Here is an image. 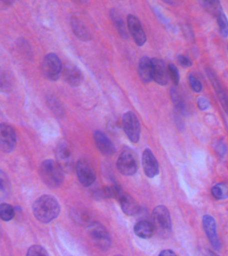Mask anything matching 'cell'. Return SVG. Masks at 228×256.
<instances>
[{
	"label": "cell",
	"mask_w": 228,
	"mask_h": 256,
	"mask_svg": "<svg viewBox=\"0 0 228 256\" xmlns=\"http://www.w3.org/2000/svg\"><path fill=\"white\" fill-rule=\"evenodd\" d=\"M214 147L218 156H222V157L225 155L226 152L227 151L226 144L222 140H217L214 142Z\"/></svg>",
	"instance_id": "cell-36"
},
{
	"label": "cell",
	"mask_w": 228,
	"mask_h": 256,
	"mask_svg": "<svg viewBox=\"0 0 228 256\" xmlns=\"http://www.w3.org/2000/svg\"><path fill=\"white\" fill-rule=\"evenodd\" d=\"M123 190L118 184H114L111 186H104L94 192V196L98 200L115 198L119 200L120 196L123 194Z\"/></svg>",
	"instance_id": "cell-18"
},
{
	"label": "cell",
	"mask_w": 228,
	"mask_h": 256,
	"mask_svg": "<svg viewBox=\"0 0 228 256\" xmlns=\"http://www.w3.org/2000/svg\"><path fill=\"white\" fill-rule=\"evenodd\" d=\"M72 29L76 37L84 42H88L91 40V35L88 28L78 18L73 17L71 19Z\"/></svg>",
	"instance_id": "cell-22"
},
{
	"label": "cell",
	"mask_w": 228,
	"mask_h": 256,
	"mask_svg": "<svg viewBox=\"0 0 228 256\" xmlns=\"http://www.w3.org/2000/svg\"><path fill=\"white\" fill-rule=\"evenodd\" d=\"M134 233L140 238L149 239L152 237L154 232L153 225L147 220H141L134 226Z\"/></svg>",
	"instance_id": "cell-23"
},
{
	"label": "cell",
	"mask_w": 228,
	"mask_h": 256,
	"mask_svg": "<svg viewBox=\"0 0 228 256\" xmlns=\"http://www.w3.org/2000/svg\"><path fill=\"white\" fill-rule=\"evenodd\" d=\"M138 72L142 82L149 83L152 81V60L150 58L144 56L140 60Z\"/></svg>",
	"instance_id": "cell-21"
},
{
	"label": "cell",
	"mask_w": 228,
	"mask_h": 256,
	"mask_svg": "<svg viewBox=\"0 0 228 256\" xmlns=\"http://www.w3.org/2000/svg\"><path fill=\"white\" fill-rule=\"evenodd\" d=\"M118 201L120 202L122 211L128 216H134L140 211V206L134 198L123 192Z\"/></svg>",
	"instance_id": "cell-19"
},
{
	"label": "cell",
	"mask_w": 228,
	"mask_h": 256,
	"mask_svg": "<svg viewBox=\"0 0 228 256\" xmlns=\"http://www.w3.org/2000/svg\"><path fill=\"white\" fill-rule=\"evenodd\" d=\"M188 82L190 88L195 93H200L202 90V84L198 78H196L193 74H190L188 77Z\"/></svg>",
	"instance_id": "cell-33"
},
{
	"label": "cell",
	"mask_w": 228,
	"mask_h": 256,
	"mask_svg": "<svg viewBox=\"0 0 228 256\" xmlns=\"http://www.w3.org/2000/svg\"><path fill=\"white\" fill-rule=\"evenodd\" d=\"M12 186L8 176L3 170L0 169V202L4 201L10 197Z\"/></svg>",
	"instance_id": "cell-25"
},
{
	"label": "cell",
	"mask_w": 228,
	"mask_h": 256,
	"mask_svg": "<svg viewBox=\"0 0 228 256\" xmlns=\"http://www.w3.org/2000/svg\"><path fill=\"white\" fill-rule=\"evenodd\" d=\"M224 185L222 184H217L212 188V195L216 200H222L226 197V192L224 190Z\"/></svg>",
	"instance_id": "cell-34"
},
{
	"label": "cell",
	"mask_w": 228,
	"mask_h": 256,
	"mask_svg": "<svg viewBox=\"0 0 228 256\" xmlns=\"http://www.w3.org/2000/svg\"><path fill=\"white\" fill-rule=\"evenodd\" d=\"M64 79L72 87H78L84 81L83 73L76 64L67 62L63 68Z\"/></svg>",
	"instance_id": "cell-13"
},
{
	"label": "cell",
	"mask_w": 228,
	"mask_h": 256,
	"mask_svg": "<svg viewBox=\"0 0 228 256\" xmlns=\"http://www.w3.org/2000/svg\"><path fill=\"white\" fill-rule=\"evenodd\" d=\"M195 256H219L215 252L205 248H199L196 252Z\"/></svg>",
	"instance_id": "cell-38"
},
{
	"label": "cell",
	"mask_w": 228,
	"mask_h": 256,
	"mask_svg": "<svg viewBox=\"0 0 228 256\" xmlns=\"http://www.w3.org/2000/svg\"><path fill=\"white\" fill-rule=\"evenodd\" d=\"M17 137L14 128L10 124H0V149L5 153H10L16 147Z\"/></svg>",
	"instance_id": "cell-9"
},
{
	"label": "cell",
	"mask_w": 228,
	"mask_h": 256,
	"mask_svg": "<svg viewBox=\"0 0 228 256\" xmlns=\"http://www.w3.org/2000/svg\"><path fill=\"white\" fill-rule=\"evenodd\" d=\"M116 166L124 176H133L137 172L138 164L135 154L130 148H125L118 157Z\"/></svg>",
	"instance_id": "cell-5"
},
{
	"label": "cell",
	"mask_w": 228,
	"mask_h": 256,
	"mask_svg": "<svg viewBox=\"0 0 228 256\" xmlns=\"http://www.w3.org/2000/svg\"><path fill=\"white\" fill-rule=\"evenodd\" d=\"M128 27L134 42L138 46H142L146 42V36L139 19L134 15L127 18Z\"/></svg>",
	"instance_id": "cell-12"
},
{
	"label": "cell",
	"mask_w": 228,
	"mask_h": 256,
	"mask_svg": "<svg viewBox=\"0 0 228 256\" xmlns=\"http://www.w3.org/2000/svg\"><path fill=\"white\" fill-rule=\"evenodd\" d=\"M75 168L78 180L82 186L89 187L94 183L96 179V172L89 161L86 159L80 160Z\"/></svg>",
	"instance_id": "cell-7"
},
{
	"label": "cell",
	"mask_w": 228,
	"mask_h": 256,
	"mask_svg": "<svg viewBox=\"0 0 228 256\" xmlns=\"http://www.w3.org/2000/svg\"><path fill=\"white\" fill-rule=\"evenodd\" d=\"M36 219L44 224L50 223L60 214V206L54 196L44 195L38 198L32 206Z\"/></svg>",
	"instance_id": "cell-1"
},
{
	"label": "cell",
	"mask_w": 228,
	"mask_h": 256,
	"mask_svg": "<svg viewBox=\"0 0 228 256\" xmlns=\"http://www.w3.org/2000/svg\"><path fill=\"white\" fill-rule=\"evenodd\" d=\"M142 166L144 173L148 178L156 177L159 174V164L153 152L150 149H146L143 152Z\"/></svg>",
	"instance_id": "cell-15"
},
{
	"label": "cell",
	"mask_w": 228,
	"mask_h": 256,
	"mask_svg": "<svg viewBox=\"0 0 228 256\" xmlns=\"http://www.w3.org/2000/svg\"><path fill=\"white\" fill-rule=\"evenodd\" d=\"M124 132L129 140L133 143H137L140 138L141 127L137 116L132 112H128L122 118Z\"/></svg>",
	"instance_id": "cell-6"
},
{
	"label": "cell",
	"mask_w": 228,
	"mask_h": 256,
	"mask_svg": "<svg viewBox=\"0 0 228 256\" xmlns=\"http://www.w3.org/2000/svg\"><path fill=\"white\" fill-rule=\"evenodd\" d=\"M202 4L206 11L214 17L217 18L220 14L223 13V8L219 1H204Z\"/></svg>",
	"instance_id": "cell-28"
},
{
	"label": "cell",
	"mask_w": 228,
	"mask_h": 256,
	"mask_svg": "<svg viewBox=\"0 0 228 256\" xmlns=\"http://www.w3.org/2000/svg\"><path fill=\"white\" fill-rule=\"evenodd\" d=\"M152 80L161 86L167 85L169 76L168 68L162 60L158 58L152 59Z\"/></svg>",
	"instance_id": "cell-14"
},
{
	"label": "cell",
	"mask_w": 228,
	"mask_h": 256,
	"mask_svg": "<svg viewBox=\"0 0 228 256\" xmlns=\"http://www.w3.org/2000/svg\"><path fill=\"white\" fill-rule=\"evenodd\" d=\"M15 214V209L13 206L6 203L0 204V219L4 222L11 221Z\"/></svg>",
	"instance_id": "cell-29"
},
{
	"label": "cell",
	"mask_w": 228,
	"mask_h": 256,
	"mask_svg": "<svg viewBox=\"0 0 228 256\" xmlns=\"http://www.w3.org/2000/svg\"><path fill=\"white\" fill-rule=\"evenodd\" d=\"M62 70V62L56 54L50 53L44 58L43 71L50 81H56L60 78Z\"/></svg>",
	"instance_id": "cell-10"
},
{
	"label": "cell",
	"mask_w": 228,
	"mask_h": 256,
	"mask_svg": "<svg viewBox=\"0 0 228 256\" xmlns=\"http://www.w3.org/2000/svg\"><path fill=\"white\" fill-rule=\"evenodd\" d=\"M13 87L14 82L12 76L7 71L0 68V92L9 93Z\"/></svg>",
	"instance_id": "cell-27"
},
{
	"label": "cell",
	"mask_w": 228,
	"mask_h": 256,
	"mask_svg": "<svg viewBox=\"0 0 228 256\" xmlns=\"http://www.w3.org/2000/svg\"><path fill=\"white\" fill-rule=\"evenodd\" d=\"M206 73H207L208 78H209L214 90H215L216 95H217L218 98L220 100L222 108L225 110L226 113L228 116V95L227 93L224 90L219 80L218 79L212 70H207Z\"/></svg>",
	"instance_id": "cell-17"
},
{
	"label": "cell",
	"mask_w": 228,
	"mask_h": 256,
	"mask_svg": "<svg viewBox=\"0 0 228 256\" xmlns=\"http://www.w3.org/2000/svg\"><path fill=\"white\" fill-rule=\"evenodd\" d=\"M26 256H49V255L43 247L38 245H34L29 248Z\"/></svg>",
	"instance_id": "cell-35"
},
{
	"label": "cell",
	"mask_w": 228,
	"mask_h": 256,
	"mask_svg": "<svg viewBox=\"0 0 228 256\" xmlns=\"http://www.w3.org/2000/svg\"></svg>",
	"instance_id": "cell-42"
},
{
	"label": "cell",
	"mask_w": 228,
	"mask_h": 256,
	"mask_svg": "<svg viewBox=\"0 0 228 256\" xmlns=\"http://www.w3.org/2000/svg\"><path fill=\"white\" fill-rule=\"evenodd\" d=\"M178 61L179 62L180 66L184 68H190L193 65V63L189 58L185 56L180 55L178 57Z\"/></svg>",
	"instance_id": "cell-39"
},
{
	"label": "cell",
	"mask_w": 228,
	"mask_h": 256,
	"mask_svg": "<svg viewBox=\"0 0 228 256\" xmlns=\"http://www.w3.org/2000/svg\"><path fill=\"white\" fill-rule=\"evenodd\" d=\"M172 102L175 106L178 113L180 115L186 116L188 114L187 106L175 88H172L170 91Z\"/></svg>",
	"instance_id": "cell-26"
},
{
	"label": "cell",
	"mask_w": 228,
	"mask_h": 256,
	"mask_svg": "<svg viewBox=\"0 0 228 256\" xmlns=\"http://www.w3.org/2000/svg\"><path fill=\"white\" fill-rule=\"evenodd\" d=\"M64 172L57 162L53 160H46L40 166V178L48 188L52 189L60 187L63 183Z\"/></svg>",
	"instance_id": "cell-2"
},
{
	"label": "cell",
	"mask_w": 228,
	"mask_h": 256,
	"mask_svg": "<svg viewBox=\"0 0 228 256\" xmlns=\"http://www.w3.org/2000/svg\"><path fill=\"white\" fill-rule=\"evenodd\" d=\"M168 72L172 83L175 86H178L180 83V76L177 67L173 64H170L168 66Z\"/></svg>",
	"instance_id": "cell-32"
},
{
	"label": "cell",
	"mask_w": 228,
	"mask_h": 256,
	"mask_svg": "<svg viewBox=\"0 0 228 256\" xmlns=\"http://www.w3.org/2000/svg\"><path fill=\"white\" fill-rule=\"evenodd\" d=\"M56 157L57 163L66 173H72L75 166L72 151L65 142H61L58 144L56 149Z\"/></svg>",
	"instance_id": "cell-8"
},
{
	"label": "cell",
	"mask_w": 228,
	"mask_h": 256,
	"mask_svg": "<svg viewBox=\"0 0 228 256\" xmlns=\"http://www.w3.org/2000/svg\"><path fill=\"white\" fill-rule=\"evenodd\" d=\"M10 5H11V2H0V7L6 8Z\"/></svg>",
	"instance_id": "cell-41"
},
{
	"label": "cell",
	"mask_w": 228,
	"mask_h": 256,
	"mask_svg": "<svg viewBox=\"0 0 228 256\" xmlns=\"http://www.w3.org/2000/svg\"><path fill=\"white\" fill-rule=\"evenodd\" d=\"M154 232L162 238H168L172 231V220L169 210L164 206H158L152 212Z\"/></svg>",
	"instance_id": "cell-3"
},
{
	"label": "cell",
	"mask_w": 228,
	"mask_h": 256,
	"mask_svg": "<svg viewBox=\"0 0 228 256\" xmlns=\"http://www.w3.org/2000/svg\"><path fill=\"white\" fill-rule=\"evenodd\" d=\"M110 18L113 22L114 25L115 26L116 30H118L120 36L124 39H128V32L126 31L125 24H124L123 18L120 15L118 10L116 9L112 10L110 13Z\"/></svg>",
	"instance_id": "cell-24"
},
{
	"label": "cell",
	"mask_w": 228,
	"mask_h": 256,
	"mask_svg": "<svg viewBox=\"0 0 228 256\" xmlns=\"http://www.w3.org/2000/svg\"><path fill=\"white\" fill-rule=\"evenodd\" d=\"M94 137L98 149L103 155L112 156L116 153L115 146L103 132L97 130L94 132Z\"/></svg>",
	"instance_id": "cell-16"
},
{
	"label": "cell",
	"mask_w": 228,
	"mask_h": 256,
	"mask_svg": "<svg viewBox=\"0 0 228 256\" xmlns=\"http://www.w3.org/2000/svg\"><path fill=\"white\" fill-rule=\"evenodd\" d=\"M158 256H177V255L171 250H164L160 252Z\"/></svg>",
	"instance_id": "cell-40"
},
{
	"label": "cell",
	"mask_w": 228,
	"mask_h": 256,
	"mask_svg": "<svg viewBox=\"0 0 228 256\" xmlns=\"http://www.w3.org/2000/svg\"><path fill=\"white\" fill-rule=\"evenodd\" d=\"M88 232L94 243L102 250H108L111 246L109 232L102 224L94 222L88 226Z\"/></svg>",
	"instance_id": "cell-4"
},
{
	"label": "cell",
	"mask_w": 228,
	"mask_h": 256,
	"mask_svg": "<svg viewBox=\"0 0 228 256\" xmlns=\"http://www.w3.org/2000/svg\"><path fill=\"white\" fill-rule=\"evenodd\" d=\"M47 102L48 106L51 108L54 114H57L58 116H62L64 113L63 108H62L61 104L53 95L48 96L47 97Z\"/></svg>",
	"instance_id": "cell-30"
},
{
	"label": "cell",
	"mask_w": 228,
	"mask_h": 256,
	"mask_svg": "<svg viewBox=\"0 0 228 256\" xmlns=\"http://www.w3.org/2000/svg\"><path fill=\"white\" fill-rule=\"evenodd\" d=\"M71 217L76 224L82 226L88 227L94 222L90 212L85 208L82 207H77L72 209Z\"/></svg>",
	"instance_id": "cell-20"
},
{
	"label": "cell",
	"mask_w": 228,
	"mask_h": 256,
	"mask_svg": "<svg viewBox=\"0 0 228 256\" xmlns=\"http://www.w3.org/2000/svg\"><path fill=\"white\" fill-rule=\"evenodd\" d=\"M217 23L218 28L221 35L223 37H228V20L225 14L223 13L220 14L217 18Z\"/></svg>",
	"instance_id": "cell-31"
},
{
	"label": "cell",
	"mask_w": 228,
	"mask_h": 256,
	"mask_svg": "<svg viewBox=\"0 0 228 256\" xmlns=\"http://www.w3.org/2000/svg\"><path fill=\"white\" fill-rule=\"evenodd\" d=\"M202 225L206 235L209 240L212 247L216 250H219L221 247L219 238L218 237L217 227L215 219L212 216L204 215L202 218Z\"/></svg>",
	"instance_id": "cell-11"
},
{
	"label": "cell",
	"mask_w": 228,
	"mask_h": 256,
	"mask_svg": "<svg viewBox=\"0 0 228 256\" xmlns=\"http://www.w3.org/2000/svg\"><path fill=\"white\" fill-rule=\"evenodd\" d=\"M197 105L200 110L205 111L210 108V104L207 98L204 97V96H200L197 99Z\"/></svg>",
	"instance_id": "cell-37"
}]
</instances>
